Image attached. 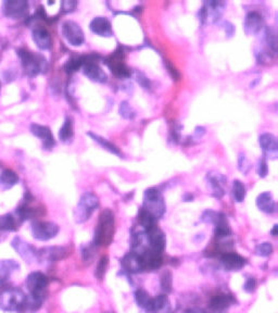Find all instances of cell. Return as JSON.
Masks as SVG:
<instances>
[{
  "mask_svg": "<svg viewBox=\"0 0 278 313\" xmlns=\"http://www.w3.org/2000/svg\"><path fill=\"white\" fill-rule=\"evenodd\" d=\"M255 286H257V282H255V279L253 277H249L243 285V289L246 290L247 293H252L255 289Z\"/></svg>",
  "mask_w": 278,
  "mask_h": 313,
  "instance_id": "obj_47",
  "label": "cell"
},
{
  "mask_svg": "<svg viewBox=\"0 0 278 313\" xmlns=\"http://www.w3.org/2000/svg\"><path fill=\"white\" fill-rule=\"evenodd\" d=\"M136 81L140 84V86H142V88L144 89L150 88V81L142 73H140V72H137L136 73Z\"/></svg>",
  "mask_w": 278,
  "mask_h": 313,
  "instance_id": "obj_45",
  "label": "cell"
},
{
  "mask_svg": "<svg viewBox=\"0 0 278 313\" xmlns=\"http://www.w3.org/2000/svg\"><path fill=\"white\" fill-rule=\"evenodd\" d=\"M16 221L12 214H4L0 216V230L14 231L16 230Z\"/></svg>",
  "mask_w": 278,
  "mask_h": 313,
  "instance_id": "obj_36",
  "label": "cell"
},
{
  "mask_svg": "<svg viewBox=\"0 0 278 313\" xmlns=\"http://www.w3.org/2000/svg\"><path fill=\"white\" fill-rule=\"evenodd\" d=\"M13 249L19 254V256L23 259L25 262H29V263H32L33 261L36 259L37 257V251L35 250V248L33 247L32 245H30L29 243L24 242L23 239L20 237H15L13 238L12 243Z\"/></svg>",
  "mask_w": 278,
  "mask_h": 313,
  "instance_id": "obj_13",
  "label": "cell"
},
{
  "mask_svg": "<svg viewBox=\"0 0 278 313\" xmlns=\"http://www.w3.org/2000/svg\"><path fill=\"white\" fill-rule=\"evenodd\" d=\"M31 132L33 135L41 138L43 142V146L45 149H51L54 146V138L51 131L48 126L40 125V124H32Z\"/></svg>",
  "mask_w": 278,
  "mask_h": 313,
  "instance_id": "obj_20",
  "label": "cell"
},
{
  "mask_svg": "<svg viewBox=\"0 0 278 313\" xmlns=\"http://www.w3.org/2000/svg\"><path fill=\"white\" fill-rule=\"evenodd\" d=\"M232 197L237 203H241L243 201L244 197H246V187H244L243 183L239 180H236L232 182Z\"/></svg>",
  "mask_w": 278,
  "mask_h": 313,
  "instance_id": "obj_35",
  "label": "cell"
},
{
  "mask_svg": "<svg viewBox=\"0 0 278 313\" xmlns=\"http://www.w3.org/2000/svg\"><path fill=\"white\" fill-rule=\"evenodd\" d=\"M99 200L96 195L93 193H85L82 195L79 203L76 205V209L74 212V217L76 223H84L86 222L93 211L98 208Z\"/></svg>",
  "mask_w": 278,
  "mask_h": 313,
  "instance_id": "obj_5",
  "label": "cell"
},
{
  "mask_svg": "<svg viewBox=\"0 0 278 313\" xmlns=\"http://www.w3.org/2000/svg\"><path fill=\"white\" fill-rule=\"evenodd\" d=\"M77 5V1H72V0H65V1L61 2V8L64 13H69L74 11Z\"/></svg>",
  "mask_w": 278,
  "mask_h": 313,
  "instance_id": "obj_44",
  "label": "cell"
},
{
  "mask_svg": "<svg viewBox=\"0 0 278 313\" xmlns=\"http://www.w3.org/2000/svg\"><path fill=\"white\" fill-rule=\"evenodd\" d=\"M20 269L18 262L12 259L0 260V287L8 284L11 275Z\"/></svg>",
  "mask_w": 278,
  "mask_h": 313,
  "instance_id": "obj_22",
  "label": "cell"
},
{
  "mask_svg": "<svg viewBox=\"0 0 278 313\" xmlns=\"http://www.w3.org/2000/svg\"><path fill=\"white\" fill-rule=\"evenodd\" d=\"M266 42H268L270 49L275 53L277 50V36L273 29L266 30Z\"/></svg>",
  "mask_w": 278,
  "mask_h": 313,
  "instance_id": "obj_40",
  "label": "cell"
},
{
  "mask_svg": "<svg viewBox=\"0 0 278 313\" xmlns=\"http://www.w3.org/2000/svg\"><path fill=\"white\" fill-rule=\"evenodd\" d=\"M255 253H257L258 256H261V257H269L273 254V246L268 242L262 243L257 246V248H255Z\"/></svg>",
  "mask_w": 278,
  "mask_h": 313,
  "instance_id": "obj_39",
  "label": "cell"
},
{
  "mask_svg": "<svg viewBox=\"0 0 278 313\" xmlns=\"http://www.w3.org/2000/svg\"><path fill=\"white\" fill-rule=\"evenodd\" d=\"M238 164H239V170H240L241 172L246 173L249 169V163L247 161V158L246 156H244V154H240L239 155V160H238Z\"/></svg>",
  "mask_w": 278,
  "mask_h": 313,
  "instance_id": "obj_46",
  "label": "cell"
},
{
  "mask_svg": "<svg viewBox=\"0 0 278 313\" xmlns=\"http://www.w3.org/2000/svg\"><path fill=\"white\" fill-rule=\"evenodd\" d=\"M3 13L7 18L20 20L25 18L29 9V3L24 0H7L3 2Z\"/></svg>",
  "mask_w": 278,
  "mask_h": 313,
  "instance_id": "obj_10",
  "label": "cell"
},
{
  "mask_svg": "<svg viewBox=\"0 0 278 313\" xmlns=\"http://www.w3.org/2000/svg\"><path fill=\"white\" fill-rule=\"evenodd\" d=\"M114 234V215L110 210H104L99 216L98 224L94 230L93 245L109 246L113 239Z\"/></svg>",
  "mask_w": 278,
  "mask_h": 313,
  "instance_id": "obj_1",
  "label": "cell"
},
{
  "mask_svg": "<svg viewBox=\"0 0 278 313\" xmlns=\"http://www.w3.org/2000/svg\"><path fill=\"white\" fill-rule=\"evenodd\" d=\"M225 3L221 1H207L204 2L202 8L200 9L199 19L202 23L210 22V23H215L220 20L223 14Z\"/></svg>",
  "mask_w": 278,
  "mask_h": 313,
  "instance_id": "obj_7",
  "label": "cell"
},
{
  "mask_svg": "<svg viewBox=\"0 0 278 313\" xmlns=\"http://www.w3.org/2000/svg\"><path fill=\"white\" fill-rule=\"evenodd\" d=\"M257 206L261 211L265 212V213H274L276 211V204L274 197L273 195L269 192L262 193L258 196Z\"/></svg>",
  "mask_w": 278,
  "mask_h": 313,
  "instance_id": "obj_27",
  "label": "cell"
},
{
  "mask_svg": "<svg viewBox=\"0 0 278 313\" xmlns=\"http://www.w3.org/2000/svg\"><path fill=\"white\" fill-rule=\"evenodd\" d=\"M142 209L151 214L155 220L163 216L165 212V203L162 194L157 188H148L144 192Z\"/></svg>",
  "mask_w": 278,
  "mask_h": 313,
  "instance_id": "obj_4",
  "label": "cell"
},
{
  "mask_svg": "<svg viewBox=\"0 0 278 313\" xmlns=\"http://www.w3.org/2000/svg\"><path fill=\"white\" fill-rule=\"evenodd\" d=\"M264 27V20L263 16L261 15L257 11H251L246 15L243 23L244 33L249 36L257 35L262 31Z\"/></svg>",
  "mask_w": 278,
  "mask_h": 313,
  "instance_id": "obj_12",
  "label": "cell"
},
{
  "mask_svg": "<svg viewBox=\"0 0 278 313\" xmlns=\"http://www.w3.org/2000/svg\"><path fill=\"white\" fill-rule=\"evenodd\" d=\"M18 54L21 59L22 66L29 76H35L47 70L46 59L42 55L33 53L30 50L24 48L19 49Z\"/></svg>",
  "mask_w": 278,
  "mask_h": 313,
  "instance_id": "obj_3",
  "label": "cell"
},
{
  "mask_svg": "<svg viewBox=\"0 0 278 313\" xmlns=\"http://www.w3.org/2000/svg\"><path fill=\"white\" fill-rule=\"evenodd\" d=\"M140 256L143 261L144 271L157 270L163 263L162 253H158V251H154L148 248L144 250L142 254H140Z\"/></svg>",
  "mask_w": 278,
  "mask_h": 313,
  "instance_id": "obj_19",
  "label": "cell"
},
{
  "mask_svg": "<svg viewBox=\"0 0 278 313\" xmlns=\"http://www.w3.org/2000/svg\"><path fill=\"white\" fill-rule=\"evenodd\" d=\"M146 235L148 248L154 251H158V253H162L165 248V236L163 232L155 226L152 230L147 231Z\"/></svg>",
  "mask_w": 278,
  "mask_h": 313,
  "instance_id": "obj_17",
  "label": "cell"
},
{
  "mask_svg": "<svg viewBox=\"0 0 278 313\" xmlns=\"http://www.w3.org/2000/svg\"><path fill=\"white\" fill-rule=\"evenodd\" d=\"M59 233V226L53 222L37 221L32 224L33 237L42 242L52 239Z\"/></svg>",
  "mask_w": 278,
  "mask_h": 313,
  "instance_id": "obj_8",
  "label": "cell"
},
{
  "mask_svg": "<svg viewBox=\"0 0 278 313\" xmlns=\"http://www.w3.org/2000/svg\"><path fill=\"white\" fill-rule=\"evenodd\" d=\"M213 224L215 225L214 233H215V236L218 239H220V240L226 239L232 235L229 221H227L226 216L223 213H216Z\"/></svg>",
  "mask_w": 278,
  "mask_h": 313,
  "instance_id": "obj_24",
  "label": "cell"
},
{
  "mask_svg": "<svg viewBox=\"0 0 278 313\" xmlns=\"http://www.w3.org/2000/svg\"><path fill=\"white\" fill-rule=\"evenodd\" d=\"M62 34L72 46L79 47L84 43V33L74 21H65L62 24Z\"/></svg>",
  "mask_w": 278,
  "mask_h": 313,
  "instance_id": "obj_9",
  "label": "cell"
},
{
  "mask_svg": "<svg viewBox=\"0 0 278 313\" xmlns=\"http://www.w3.org/2000/svg\"><path fill=\"white\" fill-rule=\"evenodd\" d=\"M0 309L7 312L26 311V295L20 289H4L0 294Z\"/></svg>",
  "mask_w": 278,
  "mask_h": 313,
  "instance_id": "obj_2",
  "label": "cell"
},
{
  "mask_svg": "<svg viewBox=\"0 0 278 313\" xmlns=\"http://www.w3.org/2000/svg\"><path fill=\"white\" fill-rule=\"evenodd\" d=\"M122 52H119V50H116V52L111 55L110 60L107 63L109 65V68L111 69V71H112L116 76L129 77L131 75V72H130V69L126 66V64L123 62V53Z\"/></svg>",
  "mask_w": 278,
  "mask_h": 313,
  "instance_id": "obj_15",
  "label": "cell"
},
{
  "mask_svg": "<svg viewBox=\"0 0 278 313\" xmlns=\"http://www.w3.org/2000/svg\"><path fill=\"white\" fill-rule=\"evenodd\" d=\"M277 228H278V225H274V228L272 230V235H273V236H277Z\"/></svg>",
  "mask_w": 278,
  "mask_h": 313,
  "instance_id": "obj_51",
  "label": "cell"
},
{
  "mask_svg": "<svg viewBox=\"0 0 278 313\" xmlns=\"http://www.w3.org/2000/svg\"><path fill=\"white\" fill-rule=\"evenodd\" d=\"M269 173V166L268 163H266V160L264 158L260 159L259 163H258V174L260 177H265L268 175Z\"/></svg>",
  "mask_w": 278,
  "mask_h": 313,
  "instance_id": "obj_43",
  "label": "cell"
},
{
  "mask_svg": "<svg viewBox=\"0 0 278 313\" xmlns=\"http://www.w3.org/2000/svg\"><path fill=\"white\" fill-rule=\"evenodd\" d=\"M88 135H90L94 142H97L103 149L108 150V152H110L111 154L121 156V152L119 150V148L116 147L115 145H113L112 143H110L108 139H105L103 137H100L98 135H94V134H93V133H90V134H88Z\"/></svg>",
  "mask_w": 278,
  "mask_h": 313,
  "instance_id": "obj_34",
  "label": "cell"
},
{
  "mask_svg": "<svg viewBox=\"0 0 278 313\" xmlns=\"http://www.w3.org/2000/svg\"><path fill=\"white\" fill-rule=\"evenodd\" d=\"M83 73H84L91 81L96 83H105L107 82V74L100 68L96 60L92 59V57H85V62L83 64Z\"/></svg>",
  "mask_w": 278,
  "mask_h": 313,
  "instance_id": "obj_11",
  "label": "cell"
},
{
  "mask_svg": "<svg viewBox=\"0 0 278 313\" xmlns=\"http://www.w3.org/2000/svg\"><path fill=\"white\" fill-rule=\"evenodd\" d=\"M232 298L231 296L226 295V294H219L214 296L211 300L210 303V307L211 309L214 311H224L225 309L229 308V307L232 305Z\"/></svg>",
  "mask_w": 278,
  "mask_h": 313,
  "instance_id": "obj_28",
  "label": "cell"
},
{
  "mask_svg": "<svg viewBox=\"0 0 278 313\" xmlns=\"http://www.w3.org/2000/svg\"><path fill=\"white\" fill-rule=\"evenodd\" d=\"M66 250L61 247H48L37 251L36 259L38 261L46 263V262H54L59 259H62L65 256Z\"/></svg>",
  "mask_w": 278,
  "mask_h": 313,
  "instance_id": "obj_23",
  "label": "cell"
},
{
  "mask_svg": "<svg viewBox=\"0 0 278 313\" xmlns=\"http://www.w3.org/2000/svg\"><path fill=\"white\" fill-rule=\"evenodd\" d=\"M108 257L107 256H103L101 259H100V261L98 262V265H97V269H96V272H94V274H96V276L99 278V279H102L104 273H105V269H107L108 266Z\"/></svg>",
  "mask_w": 278,
  "mask_h": 313,
  "instance_id": "obj_42",
  "label": "cell"
},
{
  "mask_svg": "<svg viewBox=\"0 0 278 313\" xmlns=\"http://www.w3.org/2000/svg\"><path fill=\"white\" fill-rule=\"evenodd\" d=\"M33 41L35 42L36 46L42 50H47L51 47V36L43 26H36L33 30Z\"/></svg>",
  "mask_w": 278,
  "mask_h": 313,
  "instance_id": "obj_25",
  "label": "cell"
},
{
  "mask_svg": "<svg viewBox=\"0 0 278 313\" xmlns=\"http://www.w3.org/2000/svg\"><path fill=\"white\" fill-rule=\"evenodd\" d=\"M161 287L165 293H171L172 290V274L169 271H165L161 276Z\"/></svg>",
  "mask_w": 278,
  "mask_h": 313,
  "instance_id": "obj_41",
  "label": "cell"
},
{
  "mask_svg": "<svg viewBox=\"0 0 278 313\" xmlns=\"http://www.w3.org/2000/svg\"><path fill=\"white\" fill-rule=\"evenodd\" d=\"M119 112L122 117L126 120H133L136 115V111L133 109L132 105L127 102H122L119 108Z\"/></svg>",
  "mask_w": 278,
  "mask_h": 313,
  "instance_id": "obj_38",
  "label": "cell"
},
{
  "mask_svg": "<svg viewBox=\"0 0 278 313\" xmlns=\"http://www.w3.org/2000/svg\"><path fill=\"white\" fill-rule=\"evenodd\" d=\"M135 299L138 306L143 310L151 312L152 311V298L150 297L149 294L143 289H138L135 293Z\"/></svg>",
  "mask_w": 278,
  "mask_h": 313,
  "instance_id": "obj_30",
  "label": "cell"
},
{
  "mask_svg": "<svg viewBox=\"0 0 278 313\" xmlns=\"http://www.w3.org/2000/svg\"><path fill=\"white\" fill-rule=\"evenodd\" d=\"M224 30H225L227 37H232L233 35V33H235V27H233V25L231 23V22H225Z\"/></svg>",
  "mask_w": 278,
  "mask_h": 313,
  "instance_id": "obj_48",
  "label": "cell"
},
{
  "mask_svg": "<svg viewBox=\"0 0 278 313\" xmlns=\"http://www.w3.org/2000/svg\"><path fill=\"white\" fill-rule=\"evenodd\" d=\"M155 221L157 220H155L151 214L148 213L147 211H144L143 209L139 211L138 222H139V224L141 225V227L143 228L144 232L152 230L153 227H155Z\"/></svg>",
  "mask_w": 278,
  "mask_h": 313,
  "instance_id": "obj_32",
  "label": "cell"
},
{
  "mask_svg": "<svg viewBox=\"0 0 278 313\" xmlns=\"http://www.w3.org/2000/svg\"><path fill=\"white\" fill-rule=\"evenodd\" d=\"M19 182V177L12 170H3L0 173V186L3 189H10Z\"/></svg>",
  "mask_w": 278,
  "mask_h": 313,
  "instance_id": "obj_29",
  "label": "cell"
},
{
  "mask_svg": "<svg viewBox=\"0 0 278 313\" xmlns=\"http://www.w3.org/2000/svg\"><path fill=\"white\" fill-rule=\"evenodd\" d=\"M207 181L210 187L212 188V192L215 197H222L225 193V186H226V177L220 172L216 171H210L207 173Z\"/></svg>",
  "mask_w": 278,
  "mask_h": 313,
  "instance_id": "obj_16",
  "label": "cell"
},
{
  "mask_svg": "<svg viewBox=\"0 0 278 313\" xmlns=\"http://www.w3.org/2000/svg\"><path fill=\"white\" fill-rule=\"evenodd\" d=\"M26 287L33 297L45 299L46 289L48 286V278L41 272H33L26 278Z\"/></svg>",
  "mask_w": 278,
  "mask_h": 313,
  "instance_id": "obj_6",
  "label": "cell"
},
{
  "mask_svg": "<svg viewBox=\"0 0 278 313\" xmlns=\"http://www.w3.org/2000/svg\"><path fill=\"white\" fill-rule=\"evenodd\" d=\"M93 251L91 247H87L86 249L83 250V259H84V261H91L93 259Z\"/></svg>",
  "mask_w": 278,
  "mask_h": 313,
  "instance_id": "obj_49",
  "label": "cell"
},
{
  "mask_svg": "<svg viewBox=\"0 0 278 313\" xmlns=\"http://www.w3.org/2000/svg\"><path fill=\"white\" fill-rule=\"evenodd\" d=\"M152 311L157 313H165L170 311V303L165 295H159L152 300Z\"/></svg>",
  "mask_w": 278,
  "mask_h": 313,
  "instance_id": "obj_33",
  "label": "cell"
},
{
  "mask_svg": "<svg viewBox=\"0 0 278 313\" xmlns=\"http://www.w3.org/2000/svg\"><path fill=\"white\" fill-rule=\"evenodd\" d=\"M73 123H72L71 117H66L62 127L59 131V138L61 142L69 143L73 138Z\"/></svg>",
  "mask_w": 278,
  "mask_h": 313,
  "instance_id": "obj_31",
  "label": "cell"
},
{
  "mask_svg": "<svg viewBox=\"0 0 278 313\" xmlns=\"http://www.w3.org/2000/svg\"><path fill=\"white\" fill-rule=\"evenodd\" d=\"M85 62V57H73L65 63L64 69L68 73H74L79 69H81Z\"/></svg>",
  "mask_w": 278,
  "mask_h": 313,
  "instance_id": "obj_37",
  "label": "cell"
},
{
  "mask_svg": "<svg viewBox=\"0 0 278 313\" xmlns=\"http://www.w3.org/2000/svg\"><path fill=\"white\" fill-rule=\"evenodd\" d=\"M222 263L226 270L239 271L246 264V260L235 253H226L222 257Z\"/></svg>",
  "mask_w": 278,
  "mask_h": 313,
  "instance_id": "obj_26",
  "label": "cell"
},
{
  "mask_svg": "<svg viewBox=\"0 0 278 313\" xmlns=\"http://www.w3.org/2000/svg\"><path fill=\"white\" fill-rule=\"evenodd\" d=\"M186 313H205V312L199 309H191V310H188Z\"/></svg>",
  "mask_w": 278,
  "mask_h": 313,
  "instance_id": "obj_50",
  "label": "cell"
},
{
  "mask_svg": "<svg viewBox=\"0 0 278 313\" xmlns=\"http://www.w3.org/2000/svg\"><path fill=\"white\" fill-rule=\"evenodd\" d=\"M122 266L124 267V270L130 273H140L144 271V265L141 256L139 254L132 253L127 254L123 259H122Z\"/></svg>",
  "mask_w": 278,
  "mask_h": 313,
  "instance_id": "obj_18",
  "label": "cell"
},
{
  "mask_svg": "<svg viewBox=\"0 0 278 313\" xmlns=\"http://www.w3.org/2000/svg\"><path fill=\"white\" fill-rule=\"evenodd\" d=\"M90 27H91V31L98 36L111 37L113 35L111 23L108 19L103 18V16H97V18L93 19L90 24Z\"/></svg>",
  "mask_w": 278,
  "mask_h": 313,
  "instance_id": "obj_21",
  "label": "cell"
},
{
  "mask_svg": "<svg viewBox=\"0 0 278 313\" xmlns=\"http://www.w3.org/2000/svg\"><path fill=\"white\" fill-rule=\"evenodd\" d=\"M260 147L262 149L263 154L271 159H276L278 155V144L277 139L270 133H264L259 138Z\"/></svg>",
  "mask_w": 278,
  "mask_h": 313,
  "instance_id": "obj_14",
  "label": "cell"
}]
</instances>
